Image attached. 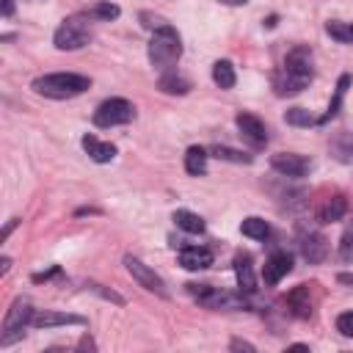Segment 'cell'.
Returning a JSON list of instances; mask_svg holds the SVG:
<instances>
[{
	"label": "cell",
	"instance_id": "obj_37",
	"mask_svg": "<svg viewBox=\"0 0 353 353\" xmlns=\"http://www.w3.org/2000/svg\"><path fill=\"white\" fill-rule=\"evenodd\" d=\"M8 268H11V259H8V256H3V259H0V273L6 276V273H8Z\"/></svg>",
	"mask_w": 353,
	"mask_h": 353
},
{
	"label": "cell",
	"instance_id": "obj_1",
	"mask_svg": "<svg viewBox=\"0 0 353 353\" xmlns=\"http://www.w3.org/2000/svg\"><path fill=\"white\" fill-rule=\"evenodd\" d=\"M30 88L41 97H50V99H69V97H77L83 91L91 88V80L85 74H74V72H52V74H41L30 83Z\"/></svg>",
	"mask_w": 353,
	"mask_h": 353
},
{
	"label": "cell",
	"instance_id": "obj_39",
	"mask_svg": "<svg viewBox=\"0 0 353 353\" xmlns=\"http://www.w3.org/2000/svg\"><path fill=\"white\" fill-rule=\"evenodd\" d=\"M221 3H229V6H245L248 0H221Z\"/></svg>",
	"mask_w": 353,
	"mask_h": 353
},
{
	"label": "cell",
	"instance_id": "obj_18",
	"mask_svg": "<svg viewBox=\"0 0 353 353\" xmlns=\"http://www.w3.org/2000/svg\"><path fill=\"white\" fill-rule=\"evenodd\" d=\"M83 149L88 152V157L94 163H110L116 157V146L113 143H102L99 138L94 135H83Z\"/></svg>",
	"mask_w": 353,
	"mask_h": 353
},
{
	"label": "cell",
	"instance_id": "obj_7",
	"mask_svg": "<svg viewBox=\"0 0 353 353\" xmlns=\"http://www.w3.org/2000/svg\"><path fill=\"white\" fill-rule=\"evenodd\" d=\"M124 265H127V270H130V276L143 287V290H149V292H154V295H160V298H168V290H165V281L149 268V265H143L138 256H132V254H127L124 256Z\"/></svg>",
	"mask_w": 353,
	"mask_h": 353
},
{
	"label": "cell",
	"instance_id": "obj_3",
	"mask_svg": "<svg viewBox=\"0 0 353 353\" xmlns=\"http://www.w3.org/2000/svg\"><path fill=\"white\" fill-rule=\"evenodd\" d=\"M91 41V25H88V17L85 14H74V17H66L55 36H52V44L58 50H80Z\"/></svg>",
	"mask_w": 353,
	"mask_h": 353
},
{
	"label": "cell",
	"instance_id": "obj_25",
	"mask_svg": "<svg viewBox=\"0 0 353 353\" xmlns=\"http://www.w3.org/2000/svg\"><path fill=\"white\" fill-rule=\"evenodd\" d=\"M325 33L339 44H353V22H325Z\"/></svg>",
	"mask_w": 353,
	"mask_h": 353
},
{
	"label": "cell",
	"instance_id": "obj_12",
	"mask_svg": "<svg viewBox=\"0 0 353 353\" xmlns=\"http://www.w3.org/2000/svg\"><path fill=\"white\" fill-rule=\"evenodd\" d=\"M292 270V256L290 254H284V251H279V254H273L268 262H265V270H262V279H265V284H279L287 273Z\"/></svg>",
	"mask_w": 353,
	"mask_h": 353
},
{
	"label": "cell",
	"instance_id": "obj_6",
	"mask_svg": "<svg viewBox=\"0 0 353 353\" xmlns=\"http://www.w3.org/2000/svg\"><path fill=\"white\" fill-rule=\"evenodd\" d=\"M190 295H196V301L207 309H240L243 306V298L240 295H232V292H223L218 287H210V284H188Z\"/></svg>",
	"mask_w": 353,
	"mask_h": 353
},
{
	"label": "cell",
	"instance_id": "obj_9",
	"mask_svg": "<svg viewBox=\"0 0 353 353\" xmlns=\"http://www.w3.org/2000/svg\"><path fill=\"white\" fill-rule=\"evenodd\" d=\"M270 165L281 176H303L312 168V163L303 154H295V152H279V154H273L270 157Z\"/></svg>",
	"mask_w": 353,
	"mask_h": 353
},
{
	"label": "cell",
	"instance_id": "obj_22",
	"mask_svg": "<svg viewBox=\"0 0 353 353\" xmlns=\"http://www.w3.org/2000/svg\"><path fill=\"white\" fill-rule=\"evenodd\" d=\"M174 223H176L182 232H188V234H201V232H204V221H201L196 212H190V210H176V212H174Z\"/></svg>",
	"mask_w": 353,
	"mask_h": 353
},
{
	"label": "cell",
	"instance_id": "obj_13",
	"mask_svg": "<svg viewBox=\"0 0 353 353\" xmlns=\"http://www.w3.org/2000/svg\"><path fill=\"white\" fill-rule=\"evenodd\" d=\"M179 265L188 270H204L212 265V251L204 245H185L179 251Z\"/></svg>",
	"mask_w": 353,
	"mask_h": 353
},
{
	"label": "cell",
	"instance_id": "obj_27",
	"mask_svg": "<svg viewBox=\"0 0 353 353\" xmlns=\"http://www.w3.org/2000/svg\"><path fill=\"white\" fill-rule=\"evenodd\" d=\"M284 121L292 124V127H314L317 124V119L306 108H290V110H284Z\"/></svg>",
	"mask_w": 353,
	"mask_h": 353
},
{
	"label": "cell",
	"instance_id": "obj_11",
	"mask_svg": "<svg viewBox=\"0 0 353 353\" xmlns=\"http://www.w3.org/2000/svg\"><path fill=\"white\" fill-rule=\"evenodd\" d=\"M298 245H301L303 259L312 262V265H320V262L328 256V240H325L320 232H303Z\"/></svg>",
	"mask_w": 353,
	"mask_h": 353
},
{
	"label": "cell",
	"instance_id": "obj_30",
	"mask_svg": "<svg viewBox=\"0 0 353 353\" xmlns=\"http://www.w3.org/2000/svg\"><path fill=\"white\" fill-rule=\"evenodd\" d=\"M339 259L342 262H353V221L345 226V232L339 237Z\"/></svg>",
	"mask_w": 353,
	"mask_h": 353
},
{
	"label": "cell",
	"instance_id": "obj_36",
	"mask_svg": "<svg viewBox=\"0 0 353 353\" xmlns=\"http://www.w3.org/2000/svg\"><path fill=\"white\" fill-rule=\"evenodd\" d=\"M85 347H88V350H94V347H97V345L91 342V336H83V339H80V350H85Z\"/></svg>",
	"mask_w": 353,
	"mask_h": 353
},
{
	"label": "cell",
	"instance_id": "obj_31",
	"mask_svg": "<svg viewBox=\"0 0 353 353\" xmlns=\"http://www.w3.org/2000/svg\"><path fill=\"white\" fill-rule=\"evenodd\" d=\"M336 331L342 336H353V312H342L336 317Z\"/></svg>",
	"mask_w": 353,
	"mask_h": 353
},
{
	"label": "cell",
	"instance_id": "obj_19",
	"mask_svg": "<svg viewBox=\"0 0 353 353\" xmlns=\"http://www.w3.org/2000/svg\"><path fill=\"white\" fill-rule=\"evenodd\" d=\"M345 212H347V201H345L342 196H334V199H325V201L320 204L317 221H320V223H334V221H339Z\"/></svg>",
	"mask_w": 353,
	"mask_h": 353
},
{
	"label": "cell",
	"instance_id": "obj_35",
	"mask_svg": "<svg viewBox=\"0 0 353 353\" xmlns=\"http://www.w3.org/2000/svg\"><path fill=\"white\" fill-rule=\"evenodd\" d=\"M0 6H3V17L14 14V0H0Z\"/></svg>",
	"mask_w": 353,
	"mask_h": 353
},
{
	"label": "cell",
	"instance_id": "obj_15",
	"mask_svg": "<svg viewBox=\"0 0 353 353\" xmlns=\"http://www.w3.org/2000/svg\"><path fill=\"white\" fill-rule=\"evenodd\" d=\"M85 320L80 314H63V312H36L30 325L36 328H52V325H83Z\"/></svg>",
	"mask_w": 353,
	"mask_h": 353
},
{
	"label": "cell",
	"instance_id": "obj_20",
	"mask_svg": "<svg viewBox=\"0 0 353 353\" xmlns=\"http://www.w3.org/2000/svg\"><path fill=\"white\" fill-rule=\"evenodd\" d=\"M207 157H210L207 149L190 146V149L185 152V171H188L190 176H201V174L207 171Z\"/></svg>",
	"mask_w": 353,
	"mask_h": 353
},
{
	"label": "cell",
	"instance_id": "obj_34",
	"mask_svg": "<svg viewBox=\"0 0 353 353\" xmlns=\"http://www.w3.org/2000/svg\"><path fill=\"white\" fill-rule=\"evenodd\" d=\"M17 223H19V218H11V221L6 223V229H3V234H0V240H6V237H8L11 232H14V226H17Z\"/></svg>",
	"mask_w": 353,
	"mask_h": 353
},
{
	"label": "cell",
	"instance_id": "obj_26",
	"mask_svg": "<svg viewBox=\"0 0 353 353\" xmlns=\"http://www.w3.org/2000/svg\"><path fill=\"white\" fill-rule=\"evenodd\" d=\"M121 11H119V6L116 3H110V0H105V3H94L88 11H85V17L88 19H102V22H110V19H116Z\"/></svg>",
	"mask_w": 353,
	"mask_h": 353
},
{
	"label": "cell",
	"instance_id": "obj_5",
	"mask_svg": "<svg viewBox=\"0 0 353 353\" xmlns=\"http://www.w3.org/2000/svg\"><path fill=\"white\" fill-rule=\"evenodd\" d=\"M132 116H135L132 102H127V99H121V97H113V99H105V102L94 110V124H97V127H119V124L132 121Z\"/></svg>",
	"mask_w": 353,
	"mask_h": 353
},
{
	"label": "cell",
	"instance_id": "obj_8",
	"mask_svg": "<svg viewBox=\"0 0 353 353\" xmlns=\"http://www.w3.org/2000/svg\"><path fill=\"white\" fill-rule=\"evenodd\" d=\"M312 83V74H303V72H292V69H284L273 74V88L279 97H295L301 94L306 85Z\"/></svg>",
	"mask_w": 353,
	"mask_h": 353
},
{
	"label": "cell",
	"instance_id": "obj_28",
	"mask_svg": "<svg viewBox=\"0 0 353 353\" xmlns=\"http://www.w3.org/2000/svg\"><path fill=\"white\" fill-rule=\"evenodd\" d=\"M160 91H165V94H188L190 83L176 77V74H165V77H160Z\"/></svg>",
	"mask_w": 353,
	"mask_h": 353
},
{
	"label": "cell",
	"instance_id": "obj_24",
	"mask_svg": "<svg viewBox=\"0 0 353 353\" xmlns=\"http://www.w3.org/2000/svg\"><path fill=\"white\" fill-rule=\"evenodd\" d=\"M212 80H215V85H221V88H232V85L237 83L234 66H232L229 61H215V63H212Z\"/></svg>",
	"mask_w": 353,
	"mask_h": 353
},
{
	"label": "cell",
	"instance_id": "obj_32",
	"mask_svg": "<svg viewBox=\"0 0 353 353\" xmlns=\"http://www.w3.org/2000/svg\"><path fill=\"white\" fill-rule=\"evenodd\" d=\"M88 287H91L94 292H99L102 298H108V301H113V303H124V298H121V295H116L113 290H105L102 284H88Z\"/></svg>",
	"mask_w": 353,
	"mask_h": 353
},
{
	"label": "cell",
	"instance_id": "obj_10",
	"mask_svg": "<svg viewBox=\"0 0 353 353\" xmlns=\"http://www.w3.org/2000/svg\"><path fill=\"white\" fill-rule=\"evenodd\" d=\"M237 130H240V135L254 146V149H262L265 143H268V127L256 119V116H251V113H237Z\"/></svg>",
	"mask_w": 353,
	"mask_h": 353
},
{
	"label": "cell",
	"instance_id": "obj_38",
	"mask_svg": "<svg viewBox=\"0 0 353 353\" xmlns=\"http://www.w3.org/2000/svg\"><path fill=\"white\" fill-rule=\"evenodd\" d=\"M336 279H339V281H342V284H353V276H347V273H339V276H336Z\"/></svg>",
	"mask_w": 353,
	"mask_h": 353
},
{
	"label": "cell",
	"instance_id": "obj_21",
	"mask_svg": "<svg viewBox=\"0 0 353 353\" xmlns=\"http://www.w3.org/2000/svg\"><path fill=\"white\" fill-rule=\"evenodd\" d=\"M284 69H292V72H303V74H314L312 72V52L306 47H295L287 61H284Z\"/></svg>",
	"mask_w": 353,
	"mask_h": 353
},
{
	"label": "cell",
	"instance_id": "obj_4",
	"mask_svg": "<svg viewBox=\"0 0 353 353\" xmlns=\"http://www.w3.org/2000/svg\"><path fill=\"white\" fill-rule=\"evenodd\" d=\"M33 306H30V301H22V298H17L14 303H11V309L6 312V320H3V334H0V347H8L11 342H17V339H22V328L25 325H30V320H33Z\"/></svg>",
	"mask_w": 353,
	"mask_h": 353
},
{
	"label": "cell",
	"instance_id": "obj_23",
	"mask_svg": "<svg viewBox=\"0 0 353 353\" xmlns=\"http://www.w3.org/2000/svg\"><path fill=\"white\" fill-rule=\"evenodd\" d=\"M240 232H243L245 237H251V240H268L270 226H268V221H265V218L251 215V218H245V221L240 223Z\"/></svg>",
	"mask_w": 353,
	"mask_h": 353
},
{
	"label": "cell",
	"instance_id": "obj_16",
	"mask_svg": "<svg viewBox=\"0 0 353 353\" xmlns=\"http://www.w3.org/2000/svg\"><path fill=\"white\" fill-rule=\"evenodd\" d=\"M350 83H353L350 74H339V80H336V85H334V94H331V102H328V110L317 119V124H325V121H331V119L339 113V108H342V102H345V94H347Z\"/></svg>",
	"mask_w": 353,
	"mask_h": 353
},
{
	"label": "cell",
	"instance_id": "obj_17",
	"mask_svg": "<svg viewBox=\"0 0 353 353\" xmlns=\"http://www.w3.org/2000/svg\"><path fill=\"white\" fill-rule=\"evenodd\" d=\"M287 306L292 309L295 317H312V295H309V284H298V287L287 295Z\"/></svg>",
	"mask_w": 353,
	"mask_h": 353
},
{
	"label": "cell",
	"instance_id": "obj_33",
	"mask_svg": "<svg viewBox=\"0 0 353 353\" xmlns=\"http://www.w3.org/2000/svg\"><path fill=\"white\" fill-rule=\"evenodd\" d=\"M229 347H232V350H248V353H254V345H251V342H243V339H232Z\"/></svg>",
	"mask_w": 353,
	"mask_h": 353
},
{
	"label": "cell",
	"instance_id": "obj_29",
	"mask_svg": "<svg viewBox=\"0 0 353 353\" xmlns=\"http://www.w3.org/2000/svg\"><path fill=\"white\" fill-rule=\"evenodd\" d=\"M210 154L218 157V160H229V163H251V154L237 152V149H229V146H212Z\"/></svg>",
	"mask_w": 353,
	"mask_h": 353
},
{
	"label": "cell",
	"instance_id": "obj_2",
	"mask_svg": "<svg viewBox=\"0 0 353 353\" xmlns=\"http://www.w3.org/2000/svg\"><path fill=\"white\" fill-rule=\"evenodd\" d=\"M182 55V39L171 25H163L149 39V61L154 69H168Z\"/></svg>",
	"mask_w": 353,
	"mask_h": 353
},
{
	"label": "cell",
	"instance_id": "obj_14",
	"mask_svg": "<svg viewBox=\"0 0 353 353\" xmlns=\"http://www.w3.org/2000/svg\"><path fill=\"white\" fill-rule=\"evenodd\" d=\"M234 276H237V287L240 292H254L256 290V276H254V262L251 254H237L234 256Z\"/></svg>",
	"mask_w": 353,
	"mask_h": 353
}]
</instances>
